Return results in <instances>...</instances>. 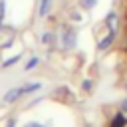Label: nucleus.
Masks as SVG:
<instances>
[{"mask_svg": "<svg viewBox=\"0 0 127 127\" xmlns=\"http://www.w3.org/2000/svg\"><path fill=\"white\" fill-rule=\"evenodd\" d=\"M95 6H97V0H79V8H81V10H87V12H89V10H93Z\"/></svg>", "mask_w": 127, "mask_h": 127, "instance_id": "1a4fd4ad", "label": "nucleus"}, {"mask_svg": "<svg viewBox=\"0 0 127 127\" xmlns=\"http://www.w3.org/2000/svg\"><path fill=\"white\" fill-rule=\"evenodd\" d=\"M22 95H24L22 93V87H12V89H8L4 93V103H16Z\"/></svg>", "mask_w": 127, "mask_h": 127, "instance_id": "20e7f679", "label": "nucleus"}, {"mask_svg": "<svg viewBox=\"0 0 127 127\" xmlns=\"http://www.w3.org/2000/svg\"><path fill=\"white\" fill-rule=\"evenodd\" d=\"M115 38H117V32H107V36H103V38L97 42V50H99V52H103V50L111 48V46H113V42H115Z\"/></svg>", "mask_w": 127, "mask_h": 127, "instance_id": "7ed1b4c3", "label": "nucleus"}, {"mask_svg": "<svg viewBox=\"0 0 127 127\" xmlns=\"http://www.w3.org/2000/svg\"><path fill=\"white\" fill-rule=\"evenodd\" d=\"M50 8H52V0H40V4H38V16L40 18L48 16Z\"/></svg>", "mask_w": 127, "mask_h": 127, "instance_id": "39448f33", "label": "nucleus"}, {"mask_svg": "<svg viewBox=\"0 0 127 127\" xmlns=\"http://www.w3.org/2000/svg\"><path fill=\"white\" fill-rule=\"evenodd\" d=\"M38 64H40V58H38V56H32V58L28 60V64L24 65V71H32V69H36Z\"/></svg>", "mask_w": 127, "mask_h": 127, "instance_id": "0eeeda50", "label": "nucleus"}, {"mask_svg": "<svg viewBox=\"0 0 127 127\" xmlns=\"http://www.w3.org/2000/svg\"><path fill=\"white\" fill-rule=\"evenodd\" d=\"M24 127H46L44 123H40V121H30V123H26Z\"/></svg>", "mask_w": 127, "mask_h": 127, "instance_id": "4468645a", "label": "nucleus"}, {"mask_svg": "<svg viewBox=\"0 0 127 127\" xmlns=\"http://www.w3.org/2000/svg\"><path fill=\"white\" fill-rule=\"evenodd\" d=\"M6 127H16V119H14V117H10V119L6 121Z\"/></svg>", "mask_w": 127, "mask_h": 127, "instance_id": "dca6fc26", "label": "nucleus"}, {"mask_svg": "<svg viewBox=\"0 0 127 127\" xmlns=\"http://www.w3.org/2000/svg\"><path fill=\"white\" fill-rule=\"evenodd\" d=\"M77 46V32L73 28H65L62 32V48L64 50H73Z\"/></svg>", "mask_w": 127, "mask_h": 127, "instance_id": "f257e3e1", "label": "nucleus"}, {"mask_svg": "<svg viewBox=\"0 0 127 127\" xmlns=\"http://www.w3.org/2000/svg\"><path fill=\"white\" fill-rule=\"evenodd\" d=\"M109 127H125V117H123V113H121V111L111 119V125H109Z\"/></svg>", "mask_w": 127, "mask_h": 127, "instance_id": "6e6552de", "label": "nucleus"}, {"mask_svg": "<svg viewBox=\"0 0 127 127\" xmlns=\"http://www.w3.org/2000/svg\"><path fill=\"white\" fill-rule=\"evenodd\" d=\"M69 20H73V22H81V16H79V12H71V14H69Z\"/></svg>", "mask_w": 127, "mask_h": 127, "instance_id": "ddd939ff", "label": "nucleus"}, {"mask_svg": "<svg viewBox=\"0 0 127 127\" xmlns=\"http://www.w3.org/2000/svg\"><path fill=\"white\" fill-rule=\"evenodd\" d=\"M119 111H121L123 115H127V97L121 101V105H119Z\"/></svg>", "mask_w": 127, "mask_h": 127, "instance_id": "f8f14e48", "label": "nucleus"}, {"mask_svg": "<svg viewBox=\"0 0 127 127\" xmlns=\"http://www.w3.org/2000/svg\"><path fill=\"white\" fill-rule=\"evenodd\" d=\"M2 22H4V20H0V30H2Z\"/></svg>", "mask_w": 127, "mask_h": 127, "instance_id": "f3484780", "label": "nucleus"}, {"mask_svg": "<svg viewBox=\"0 0 127 127\" xmlns=\"http://www.w3.org/2000/svg\"><path fill=\"white\" fill-rule=\"evenodd\" d=\"M20 58H22L20 54H16V56H12V58H6V60L2 62V67H12L16 62H20Z\"/></svg>", "mask_w": 127, "mask_h": 127, "instance_id": "9d476101", "label": "nucleus"}, {"mask_svg": "<svg viewBox=\"0 0 127 127\" xmlns=\"http://www.w3.org/2000/svg\"><path fill=\"white\" fill-rule=\"evenodd\" d=\"M81 87H83L85 91H91V87H93V81H91V79H85V81L81 83Z\"/></svg>", "mask_w": 127, "mask_h": 127, "instance_id": "9b49d317", "label": "nucleus"}, {"mask_svg": "<svg viewBox=\"0 0 127 127\" xmlns=\"http://www.w3.org/2000/svg\"><path fill=\"white\" fill-rule=\"evenodd\" d=\"M40 87H42V83H40V81H36V83H28V85H22V93H24V95L34 93V91H38Z\"/></svg>", "mask_w": 127, "mask_h": 127, "instance_id": "423d86ee", "label": "nucleus"}, {"mask_svg": "<svg viewBox=\"0 0 127 127\" xmlns=\"http://www.w3.org/2000/svg\"><path fill=\"white\" fill-rule=\"evenodd\" d=\"M103 24L109 28V32H119V16H117V12H115V10H111V12L105 16Z\"/></svg>", "mask_w": 127, "mask_h": 127, "instance_id": "f03ea898", "label": "nucleus"}, {"mask_svg": "<svg viewBox=\"0 0 127 127\" xmlns=\"http://www.w3.org/2000/svg\"><path fill=\"white\" fill-rule=\"evenodd\" d=\"M4 10H6V2L0 0V20H4Z\"/></svg>", "mask_w": 127, "mask_h": 127, "instance_id": "2eb2a0df", "label": "nucleus"}]
</instances>
